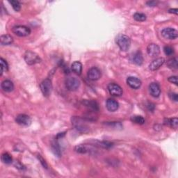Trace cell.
Instances as JSON below:
<instances>
[{
    "label": "cell",
    "mask_w": 178,
    "mask_h": 178,
    "mask_svg": "<svg viewBox=\"0 0 178 178\" xmlns=\"http://www.w3.org/2000/svg\"><path fill=\"white\" fill-rule=\"evenodd\" d=\"M164 63H165V59L164 58H158L150 63L149 65V69L152 71L157 70L162 66Z\"/></svg>",
    "instance_id": "obj_13"
},
{
    "label": "cell",
    "mask_w": 178,
    "mask_h": 178,
    "mask_svg": "<svg viewBox=\"0 0 178 178\" xmlns=\"http://www.w3.org/2000/svg\"><path fill=\"white\" fill-rule=\"evenodd\" d=\"M132 60H133L134 63L136 64V65H141L143 64V55H142L141 52H136L135 54H134Z\"/></svg>",
    "instance_id": "obj_20"
},
{
    "label": "cell",
    "mask_w": 178,
    "mask_h": 178,
    "mask_svg": "<svg viewBox=\"0 0 178 178\" xmlns=\"http://www.w3.org/2000/svg\"><path fill=\"white\" fill-rule=\"evenodd\" d=\"M164 124L166 125H169L171 127L177 129L178 126V119L177 118H173L171 119H165L164 120Z\"/></svg>",
    "instance_id": "obj_21"
},
{
    "label": "cell",
    "mask_w": 178,
    "mask_h": 178,
    "mask_svg": "<svg viewBox=\"0 0 178 178\" xmlns=\"http://www.w3.org/2000/svg\"><path fill=\"white\" fill-rule=\"evenodd\" d=\"M167 65H168L169 68L172 70H177V59L176 58H172L169 59L167 61Z\"/></svg>",
    "instance_id": "obj_23"
},
{
    "label": "cell",
    "mask_w": 178,
    "mask_h": 178,
    "mask_svg": "<svg viewBox=\"0 0 178 178\" xmlns=\"http://www.w3.org/2000/svg\"><path fill=\"white\" fill-rule=\"evenodd\" d=\"M80 81L75 77H69L65 79V86L70 91H75L80 86Z\"/></svg>",
    "instance_id": "obj_2"
},
{
    "label": "cell",
    "mask_w": 178,
    "mask_h": 178,
    "mask_svg": "<svg viewBox=\"0 0 178 178\" xmlns=\"http://www.w3.org/2000/svg\"><path fill=\"white\" fill-rule=\"evenodd\" d=\"M24 60H25L27 64L29 65L38 64L41 61L39 56L31 51H27L25 53V54H24Z\"/></svg>",
    "instance_id": "obj_4"
},
{
    "label": "cell",
    "mask_w": 178,
    "mask_h": 178,
    "mask_svg": "<svg viewBox=\"0 0 178 178\" xmlns=\"http://www.w3.org/2000/svg\"><path fill=\"white\" fill-rule=\"evenodd\" d=\"M164 53L166 54V55L167 56H171L174 54V50L173 48L171 46H165L164 48Z\"/></svg>",
    "instance_id": "obj_30"
},
{
    "label": "cell",
    "mask_w": 178,
    "mask_h": 178,
    "mask_svg": "<svg viewBox=\"0 0 178 178\" xmlns=\"http://www.w3.org/2000/svg\"><path fill=\"white\" fill-rule=\"evenodd\" d=\"M87 76L90 80L96 81L100 78L101 72L98 68L95 67L91 68V69H89V70L88 71Z\"/></svg>",
    "instance_id": "obj_10"
},
{
    "label": "cell",
    "mask_w": 178,
    "mask_h": 178,
    "mask_svg": "<svg viewBox=\"0 0 178 178\" xmlns=\"http://www.w3.org/2000/svg\"><path fill=\"white\" fill-rule=\"evenodd\" d=\"M52 152L54 155H55L56 157H60L61 156V149H60V146L59 143L57 142H54L52 145Z\"/></svg>",
    "instance_id": "obj_22"
},
{
    "label": "cell",
    "mask_w": 178,
    "mask_h": 178,
    "mask_svg": "<svg viewBox=\"0 0 178 178\" xmlns=\"http://www.w3.org/2000/svg\"><path fill=\"white\" fill-rule=\"evenodd\" d=\"M147 107H148V109H149V110H150V111H153L154 110H153V109H152V107L155 109V105H153V104H152V103H149V105H148V106H147Z\"/></svg>",
    "instance_id": "obj_37"
},
{
    "label": "cell",
    "mask_w": 178,
    "mask_h": 178,
    "mask_svg": "<svg viewBox=\"0 0 178 178\" xmlns=\"http://www.w3.org/2000/svg\"><path fill=\"white\" fill-rule=\"evenodd\" d=\"M2 161L6 164H11L12 161H13V159H12L11 155H10L9 153H8V152H4V154H2Z\"/></svg>",
    "instance_id": "obj_24"
},
{
    "label": "cell",
    "mask_w": 178,
    "mask_h": 178,
    "mask_svg": "<svg viewBox=\"0 0 178 178\" xmlns=\"http://www.w3.org/2000/svg\"><path fill=\"white\" fill-rule=\"evenodd\" d=\"M149 91L152 96L158 97L161 94V89L159 85L157 83H151L149 86Z\"/></svg>",
    "instance_id": "obj_14"
},
{
    "label": "cell",
    "mask_w": 178,
    "mask_h": 178,
    "mask_svg": "<svg viewBox=\"0 0 178 178\" xmlns=\"http://www.w3.org/2000/svg\"><path fill=\"white\" fill-rule=\"evenodd\" d=\"M108 90L110 94L114 96H121L123 93L122 88L116 83L109 84L108 85Z\"/></svg>",
    "instance_id": "obj_8"
},
{
    "label": "cell",
    "mask_w": 178,
    "mask_h": 178,
    "mask_svg": "<svg viewBox=\"0 0 178 178\" xmlns=\"http://www.w3.org/2000/svg\"><path fill=\"white\" fill-rule=\"evenodd\" d=\"M0 62H1V75H2V74L9 70V65L3 58L0 59Z\"/></svg>",
    "instance_id": "obj_26"
},
{
    "label": "cell",
    "mask_w": 178,
    "mask_h": 178,
    "mask_svg": "<svg viewBox=\"0 0 178 178\" xmlns=\"http://www.w3.org/2000/svg\"><path fill=\"white\" fill-rule=\"evenodd\" d=\"M147 5H148V6H155L157 4V2L155 1H150L147 2Z\"/></svg>",
    "instance_id": "obj_35"
},
{
    "label": "cell",
    "mask_w": 178,
    "mask_h": 178,
    "mask_svg": "<svg viewBox=\"0 0 178 178\" xmlns=\"http://www.w3.org/2000/svg\"><path fill=\"white\" fill-rule=\"evenodd\" d=\"M127 84L131 89H138L141 86V81L135 77H129L127 79Z\"/></svg>",
    "instance_id": "obj_12"
},
{
    "label": "cell",
    "mask_w": 178,
    "mask_h": 178,
    "mask_svg": "<svg viewBox=\"0 0 178 178\" xmlns=\"http://www.w3.org/2000/svg\"><path fill=\"white\" fill-rule=\"evenodd\" d=\"M168 12L170 13H175V14L177 15V13H178V10L177 9H170L168 10Z\"/></svg>",
    "instance_id": "obj_36"
},
{
    "label": "cell",
    "mask_w": 178,
    "mask_h": 178,
    "mask_svg": "<svg viewBox=\"0 0 178 178\" xmlns=\"http://www.w3.org/2000/svg\"><path fill=\"white\" fill-rule=\"evenodd\" d=\"M161 35L164 38L169 40H175L176 39L178 36V32L176 29L171 27L164 29L161 31Z\"/></svg>",
    "instance_id": "obj_7"
},
{
    "label": "cell",
    "mask_w": 178,
    "mask_h": 178,
    "mask_svg": "<svg viewBox=\"0 0 178 178\" xmlns=\"http://www.w3.org/2000/svg\"><path fill=\"white\" fill-rule=\"evenodd\" d=\"M169 97L172 101H174V102H177L178 95L177 93H170Z\"/></svg>",
    "instance_id": "obj_34"
},
{
    "label": "cell",
    "mask_w": 178,
    "mask_h": 178,
    "mask_svg": "<svg viewBox=\"0 0 178 178\" xmlns=\"http://www.w3.org/2000/svg\"><path fill=\"white\" fill-rule=\"evenodd\" d=\"M9 3L11 4L13 9H14L16 12L20 11L21 9V4L18 1H16V0H11V1H9Z\"/></svg>",
    "instance_id": "obj_29"
},
{
    "label": "cell",
    "mask_w": 178,
    "mask_h": 178,
    "mask_svg": "<svg viewBox=\"0 0 178 178\" xmlns=\"http://www.w3.org/2000/svg\"><path fill=\"white\" fill-rule=\"evenodd\" d=\"M1 86L2 90L5 92H11L14 89V84H13L11 81L9 80V79H6V80L2 81Z\"/></svg>",
    "instance_id": "obj_16"
},
{
    "label": "cell",
    "mask_w": 178,
    "mask_h": 178,
    "mask_svg": "<svg viewBox=\"0 0 178 178\" xmlns=\"http://www.w3.org/2000/svg\"><path fill=\"white\" fill-rule=\"evenodd\" d=\"M133 17L135 20L138 22H143L146 20V15L141 13H136Z\"/></svg>",
    "instance_id": "obj_28"
},
{
    "label": "cell",
    "mask_w": 178,
    "mask_h": 178,
    "mask_svg": "<svg viewBox=\"0 0 178 178\" xmlns=\"http://www.w3.org/2000/svg\"><path fill=\"white\" fill-rule=\"evenodd\" d=\"M168 81L171 82L172 84H175V85H178V81H177V76H172L168 78Z\"/></svg>",
    "instance_id": "obj_33"
},
{
    "label": "cell",
    "mask_w": 178,
    "mask_h": 178,
    "mask_svg": "<svg viewBox=\"0 0 178 178\" xmlns=\"http://www.w3.org/2000/svg\"><path fill=\"white\" fill-rule=\"evenodd\" d=\"M75 152L78 153H81V154H85L88 152V148L85 145H78L75 148Z\"/></svg>",
    "instance_id": "obj_27"
},
{
    "label": "cell",
    "mask_w": 178,
    "mask_h": 178,
    "mask_svg": "<svg viewBox=\"0 0 178 178\" xmlns=\"http://www.w3.org/2000/svg\"><path fill=\"white\" fill-rule=\"evenodd\" d=\"M147 52L148 55L152 57H155L158 56L160 53V48L157 44L151 43L148 45L147 48Z\"/></svg>",
    "instance_id": "obj_11"
},
{
    "label": "cell",
    "mask_w": 178,
    "mask_h": 178,
    "mask_svg": "<svg viewBox=\"0 0 178 178\" xmlns=\"http://www.w3.org/2000/svg\"><path fill=\"white\" fill-rule=\"evenodd\" d=\"M0 40H1V44L2 45H9L13 43V38L10 35L6 34L2 35L0 38Z\"/></svg>",
    "instance_id": "obj_19"
},
{
    "label": "cell",
    "mask_w": 178,
    "mask_h": 178,
    "mask_svg": "<svg viewBox=\"0 0 178 178\" xmlns=\"http://www.w3.org/2000/svg\"><path fill=\"white\" fill-rule=\"evenodd\" d=\"M12 31L20 37H25L31 34V29L26 26H15L12 29Z\"/></svg>",
    "instance_id": "obj_5"
},
{
    "label": "cell",
    "mask_w": 178,
    "mask_h": 178,
    "mask_svg": "<svg viewBox=\"0 0 178 178\" xmlns=\"http://www.w3.org/2000/svg\"><path fill=\"white\" fill-rule=\"evenodd\" d=\"M37 157L38 159V160H39V161L40 162V164H42V166L44 167V168H46V169H48V164L47 162H46L45 160L42 157V156L40 155H38L37 156Z\"/></svg>",
    "instance_id": "obj_32"
},
{
    "label": "cell",
    "mask_w": 178,
    "mask_h": 178,
    "mask_svg": "<svg viewBox=\"0 0 178 178\" xmlns=\"http://www.w3.org/2000/svg\"><path fill=\"white\" fill-rule=\"evenodd\" d=\"M106 106L109 111L114 112L118 109L119 104L116 100H115L114 99H108L106 100Z\"/></svg>",
    "instance_id": "obj_15"
},
{
    "label": "cell",
    "mask_w": 178,
    "mask_h": 178,
    "mask_svg": "<svg viewBox=\"0 0 178 178\" xmlns=\"http://www.w3.org/2000/svg\"><path fill=\"white\" fill-rule=\"evenodd\" d=\"M131 120L133 122L139 125H143L145 123V119L141 116H134L131 118Z\"/></svg>",
    "instance_id": "obj_25"
},
{
    "label": "cell",
    "mask_w": 178,
    "mask_h": 178,
    "mask_svg": "<svg viewBox=\"0 0 178 178\" xmlns=\"http://www.w3.org/2000/svg\"><path fill=\"white\" fill-rule=\"evenodd\" d=\"M84 104L87 107H89L90 109L94 111H97L99 110V105H98L97 102L95 100H86L84 102Z\"/></svg>",
    "instance_id": "obj_17"
},
{
    "label": "cell",
    "mask_w": 178,
    "mask_h": 178,
    "mask_svg": "<svg viewBox=\"0 0 178 178\" xmlns=\"http://www.w3.org/2000/svg\"><path fill=\"white\" fill-rule=\"evenodd\" d=\"M98 145H99L100 146L104 147V148H110L111 147L113 146V143L109 141L98 142Z\"/></svg>",
    "instance_id": "obj_31"
},
{
    "label": "cell",
    "mask_w": 178,
    "mask_h": 178,
    "mask_svg": "<svg viewBox=\"0 0 178 178\" xmlns=\"http://www.w3.org/2000/svg\"><path fill=\"white\" fill-rule=\"evenodd\" d=\"M15 121L18 124L23 126H29L31 123V119L25 114H20L16 117Z\"/></svg>",
    "instance_id": "obj_9"
},
{
    "label": "cell",
    "mask_w": 178,
    "mask_h": 178,
    "mask_svg": "<svg viewBox=\"0 0 178 178\" xmlns=\"http://www.w3.org/2000/svg\"><path fill=\"white\" fill-rule=\"evenodd\" d=\"M40 89L41 92L45 97H49L52 91V84L50 79H46L43 80L40 84Z\"/></svg>",
    "instance_id": "obj_3"
},
{
    "label": "cell",
    "mask_w": 178,
    "mask_h": 178,
    "mask_svg": "<svg viewBox=\"0 0 178 178\" xmlns=\"http://www.w3.org/2000/svg\"><path fill=\"white\" fill-rule=\"evenodd\" d=\"M71 70L76 75H80L82 72V64L79 61H75L71 65Z\"/></svg>",
    "instance_id": "obj_18"
},
{
    "label": "cell",
    "mask_w": 178,
    "mask_h": 178,
    "mask_svg": "<svg viewBox=\"0 0 178 178\" xmlns=\"http://www.w3.org/2000/svg\"><path fill=\"white\" fill-rule=\"evenodd\" d=\"M116 42L122 51H127L130 48L131 40L126 35L120 34L118 35L116 39Z\"/></svg>",
    "instance_id": "obj_1"
},
{
    "label": "cell",
    "mask_w": 178,
    "mask_h": 178,
    "mask_svg": "<svg viewBox=\"0 0 178 178\" xmlns=\"http://www.w3.org/2000/svg\"><path fill=\"white\" fill-rule=\"evenodd\" d=\"M72 123L77 130L79 131H81V132H86L89 130L86 125L84 122L83 120L79 117L72 118Z\"/></svg>",
    "instance_id": "obj_6"
}]
</instances>
